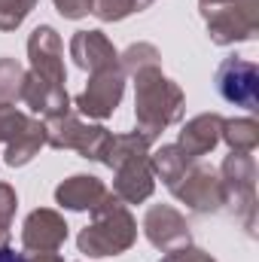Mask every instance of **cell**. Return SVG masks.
Returning <instances> with one entry per match:
<instances>
[{
	"label": "cell",
	"instance_id": "obj_1",
	"mask_svg": "<svg viewBox=\"0 0 259 262\" xmlns=\"http://www.w3.org/2000/svg\"><path fill=\"white\" fill-rule=\"evenodd\" d=\"M137 92H134V119L137 134H143L149 143L183 116V89L162 73V67H149L134 73Z\"/></svg>",
	"mask_w": 259,
	"mask_h": 262
},
{
	"label": "cell",
	"instance_id": "obj_2",
	"mask_svg": "<svg viewBox=\"0 0 259 262\" xmlns=\"http://www.w3.org/2000/svg\"><path fill=\"white\" fill-rule=\"evenodd\" d=\"M134 241H137V223L113 192L92 210V223L76 238L79 253L85 256H119Z\"/></svg>",
	"mask_w": 259,
	"mask_h": 262
},
{
	"label": "cell",
	"instance_id": "obj_3",
	"mask_svg": "<svg viewBox=\"0 0 259 262\" xmlns=\"http://www.w3.org/2000/svg\"><path fill=\"white\" fill-rule=\"evenodd\" d=\"M220 183H223V204L235 213V220L247 229V235L256 232V162L250 152H229L220 165Z\"/></svg>",
	"mask_w": 259,
	"mask_h": 262
},
{
	"label": "cell",
	"instance_id": "obj_4",
	"mask_svg": "<svg viewBox=\"0 0 259 262\" xmlns=\"http://www.w3.org/2000/svg\"><path fill=\"white\" fill-rule=\"evenodd\" d=\"M207 21V34L217 46L250 40L259 28V0H226L207 12H201Z\"/></svg>",
	"mask_w": 259,
	"mask_h": 262
},
{
	"label": "cell",
	"instance_id": "obj_5",
	"mask_svg": "<svg viewBox=\"0 0 259 262\" xmlns=\"http://www.w3.org/2000/svg\"><path fill=\"white\" fill-rule=\"evenodd\" d=\"M122 95H125V73L119 67L98 70V73H92L82 95H76L73 110L79 116H89V119H107L119 107Z\"/></svg>",
	"mask_w": 259,
	"mask_h": 262
},
{
	"label": "cell",
	"instance_id": "obj_6",
	"mask_svg": "<svg viewBox=\"0 0 259 262\" xmlns=\"http://www.w3.org/2000/svg\"><path fill=\"white\" fill-rule=\"evenodd\" d=\"M217 92L223 101L235 104V107H244V110H256L259 104V67L247 58H226L223 64L217 67Z\"/></svg>",
	"mask_w": 259,
	"mask_h": 262
},
{
	"label": "cell",
	"instance_id": "obj_7",
	"mask_svg": "<svg viewBox=\"0 0 259 262\" xmlns=\"http://www.w3.org/2000/svg\"><path fill=\"white\" fill-rule=\"evenodd\" d=\"M171 192L180 198L195 213H217L223 207V183L220 174H213L204 165H189L186 174L171 186Z\"/></svg>",
	"mask_w": 259,
	"mask_h": 262
},
{
	"label": "cell",
	"instance_id": "obj_8",
	"mask_svg": "<svg viewBox=\"0 0 259 262\" xmlns=\"http://www.w3.org/2000/svg\"><path fill=\"white\" fill-rule=\"evenodd\" d=\"M28 58H31V73L55 82V85H64L67 82V70H64V43L58 37L55 28L49 25H40L31 40H28Z\"/></svg>",
	"mask_w": 259,
	"mask_h": 262
},
{
	"label": "cell",
	"instance_id": "obj_9",
	"mask_svg": "<svg viewBox=\"0 0 259 262\" xmlns=\"http://www.w3.org/2000/svg\"><path fill=\"white\" fill-rule=\"evenodd\" d=\"M143 235L162 253H171V250H180L189 244V226H186L183 213L174 210L171 204H153L143 213Z\"/></svg>",
	"mask_w": 259,
	"mask_h": 262
},
{
	"label": "cell",
	"instance_id": "obj_10",
	"mask_svg": "<svg viewBox=\"0 0 259 262\" xmlns=\"http://www.w3.org/2000/svg\"><path fill=\"white\" fill-rule=\"evenodd\" d=\"M67 241L64 216L52 207H37L28 213L21 226V247L31 253H55Z\"/></svg>",
	"mask_w": 259,
	"mask_h": 262
},
{
	"label": "cell",
	"instance_id": "obj_11",
	"mask_svg": "<svg viewBox=\"0 0 259 262\" xmlns=\"http://www.w3.org/2000/svg\"><path fill=\"white\" fill-rule=\"evenodd\" d=\"M113 174H116L113 177V195L119 198L122 204H140L156 189V174H153L149 156L122 162L119 168H113Z\"/></svg>",
	"mask_w": 259,
	"mask_h": 262
},
{
	"label": "cell",
	"instance_id": "obj_12",
	"mask_svg": "<svg viewBox=\"0 0 259 262\" xmlns=\"http://www.w3.org/2000/svg\"><path fill=\"white\" fill-rule=\"evenodd\" d=\"M70 58L76 61V67H82L89 73L119 67V52L104 37V31H76L70 40Z\"/></svg>",
	"mask_w": 259,
	"mask_h": 262
},
{
	"label": "cell",
	"instance_id": "obj_13",
	"mask_svg": "<svg viewBox=\"0 0 259 262\" xmlns=\"http://www.w3.org/2000/svg\"><path fill=\"white\" fill-rule=\"evenodd\" d=\"M21 104H28L34 113H40L43 119L49 116H58L70 110V98H67V89L64 85H55L37 73H25V85H21Z\"/></svg>",
	"mask_w": 259,
	"mask_h": 262
},
{
	"label": "cell",
	"instance_id": "obj_14",
	"mask_svg": "<svg viewBox=\"0 0 259 262\" xmlns=\"http://www.w3.org/2000/svg\"><path fill=\"white\" fill-rule=\"evenodd\" d=\"M220 134H223V116L220 113H201V116H195L183 125L177 146L195 162L220 143Z\"/></svg>",
	"mask_w": 259,
	"mask_h": 262
},
{
	"label": "cell",
	"instance_id": "obj_15",
	"mask_svg": "<svg viewBox=\"0 0 259 262\" xmlns=\"http://www.w3.org/2000/svg\"><path fill=\"white\" fill-rule=\"evenodd\" d=\"M107 195H110V189L104 186V180H98L92 174H73L55 189V201L67 210H95Z\"/></svg>",
	"mask_w": 259,
	"mask_h": 262
},
{
	"label": "cell",
	"instance_id": "obj_16",
	"mask_svg": "<svg viewBox=\"0 0 259 262\" xmlns=\"http://www.w3.org/2000/svg\"><path fill=\"white\" fill-rule=\"evenodd\" d=\"M43 143H46V128H43L40 119L31 116L28 125L6 143V165H9V168H21V165H28V162L40 152Z\"/></svg>",
	"mask_w": 259,
	"mask_h": 262
},
{
	"label": "cell",
	"instance_id": "obj_17",
	"mask_svg": "<svg viewBox=\"0 0 259 262\" xmlns=\"http://www.w3.org/2000/svg\"><path fill=\"white\" fill-rule=\"evenodd\" d=\"M149 165H153V174L162 177V183L171 189V186L186 174V168L192 165V159H189L177 143H165V146H159V149L149 156Z\"/></svg>",
	"mask_w": 259,
	"mask_h": 262
},
{
	"label": "cell",
	"instance_id": "obj_18",
	"mask_svg": "<svg viewBox=\"0 0 259 262\" xmlns=\"http://www.w3.org/2000/svg\"><path fill=\"white\" fill-rule=\"evenodd\" d=\"M220 140H226L232 152H253L259 146V125L250 116L247 119H223Z\"/></svg>",
	"mask_w": 259,
	"mask_h": 262
},
{
	"label": "cell",
	"instance_id": "obj_19",
	"mask_svg": "<svg viewBox=\"0 0 259 262\" xmlns=\"http://www.w3.org/2000/svg\"><path fill=\"white\" fill-rule=\"evenodd\" d=\"M110 140H113V134L104 128V125H82L79 131V137H76V143H73V149L82 156V159H92V162H104V156H107V149H110Z\"/></svg>",
	"mask_w": 259,
	"mask_h": 262
},
{
	"label": "cell",
	"instance_id": "obj_20",
	"mask_svg": "<svg viewBox=\"0 0 259 262\" xmlns=\"http://www.w3.org/2000/svg\"><path fill=\"white\" fill-rule=\"evenodd\" d=\"M149 67H162V55L153 43H131L128 49L119 55V70L122 73H140V70H149Z\"/></svg>",
	"mask_w": 259,
	"mask_h": 262
},
{
	"label": "cell",
	"instance_id": "obj_21",
	"mask_svg": "<svg viewBox=\"0 0 259 262\" xmlns=\"http://www.w3.org/2000/svg\"><path fill=\"white\" fill-rule=\"evenodd\" d=\"M25 67L15 58H0V104H15L21 101V85H25Z\"/></svg>",
	"mask_w": 259,
	"mask_h": 262
},
{
	"label": "cell",
	"instance_id": "obj_22",
	"mask_svg": "<svg viewBox=\"0 0 259 262\" xmlns=\"http://www.w3.org/2000/svg\"><path fill=\"white\" fill-rule=\"evenodd\" d=\"M153 0H92V15L101 21H122L131 12H143Z\"/></svg>",
	"mask_w": 259,
	"mask_h": 262
},
{
	"label": "cell",
	"instance_id": "obj_23",
	"mask_svg": "<svg viewBox=\"0 0 259 262\" xmlns=\"http://www.w3.org/2000/svg\"><path fill=\"white\" fill-rule=\"evenodd\" d=\"M34 6L37 0H0V31H15Z\"/></svg>",
	"mask_w": 259,
	"mask_h": 262
},
{
	"label": "cell",
	"instance_id": "obj_24",
	"mask_svg": "<svg viewBox=\"0 0 259 262\" xmlns=\"http://www.w3.org/2000/svg\"><path fill=\"white\" fill-rule=\"evenodd\" d=\"M28 113H21L15 104H0V143H9L18 131L28 125Z\"/></svg>",
	"mask_w": 259,
	"mask_h": 262
},
{
	"label": "cell",
	"instance_id": "obj_25",
	"mask_svg": "<svg viewBox=\"0 0 259 262\" xmlns=\"http://www.w3.org/2000/svg\"><path fill=\"white\" fill-rule=\"evenodd\" d=\"M15 207H18L15 189L9 183H0V232H9L12 216H15Z\"/></svg>",
	"mask_w": 259,
	"mask_h": 262
},
{
	"label": "cell",
	"instance_id": "obj_26",
	"mask_svg": "<svg viewBox=\"0 0 259 262\" xmlns=\"http://www.w3.org/2000/svg\"><path fill=\"white\" fill-rule=\"evenodd\" d=\"M162 262H217V259H210V253H204V250H198L192 244H186V247H180V250L165 253Z\"/></svg>",
	"mask_w": 259,
	"mask_h": 262
},
{
	"label": "cell",
	"instance_id": "obj_27",
	"mask_svg": "<svg viewBox=\"0 0 259 262\" xmlns=\"http://www.w3.org/2000/svg\"><path fill=\"white\" fill-rule=\"evenodd\" d=\"M64 18H82L92 12V0H52Z\"/></svg>",
	"mask_w": 259,
	"mask_h": 262
},
{
	"label": "cell",
	"instance_id": "obj_28",
	"mask_svg": "<svg viewBox=\"0 0 259 262\" xmlns=\"http://www.w3.org/2000/svg\"><path fill=\"white\" fill-rule=\"evenodd\" d=\"M0 262H28L21 253H15L12 247H0Z\"/></svg>",
	"mask_w": 259,
	"mask_h": 262
},
{
	"label": "cell",
	"instance_id": "obj_29",
	"mask_svg": "<svg viewBox=\"0 0 259 262\" xmlns=\"http://www.w3.org/2000/svg\"><path fill=\"white\" fill-rule=\"evenodd\" d=\"M28 262H64L58 253H34Z\"/></svg>",
	"mask_w": 259,
	"mask_h": 262
},
{
	"label": "cell",
	"instance_id": "obj_30",
	"mask_svg": "<svg viewBox=\"0 0 259 262\" xmlns=\"http://www.w3.org/2000/svg\"><path fill=\"white\" fill-rule=\"evenodd\" d=\"M220 3H226V0H198L201 12H207V9H213V6H220Z\"/></svg>",
	"mask_w": 259,
	"mask_h": 262
}]
</instances>
